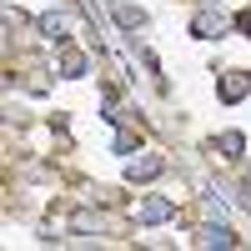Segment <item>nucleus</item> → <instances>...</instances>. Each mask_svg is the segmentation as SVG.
<instances>
[{
	"mask_svg": "<svg viewBox=\"0 0 251 251\" xmlns=\"http://www.w3.org/2000/svg\"><path fill=\"white\" fill-rule=\"evenodd\" d=\"M246 91H251V75H241V71H231L221 80V100H241Z\"/></svg>",
	"mask_w": 251,
	"mask_h": 251,
	"instance_id": "7ed1b4c3",
	"label": "nucleus"
},
{
	"mask_svg": "<svg viewBox=\"0 0 251 251\" xmlns=\"http://www.w3.org/2000/svg\"><path fill=\"white\" fill-rule=\"evenodd\" d=\"M161 171H166V161H161V156H141V161L126 166V176H131V181H151V176H161Z\"/></svg>",
	"mask_w": 251,
	"mask_h": 251,
	"instance_id": "f257e3e1",
	"label": "nucleus"
},
{
	"mask_svg": "<svg viewBox=\"0 0 251 251\" xmlns=\"http://www.w3.org/2000/svg\"><path fill=\"white\" fill-rule=\"evenodd\" d=\"M196 241H201V246H236V236L226 231V226H201Z\"/></svg>",
	"mask_w": 251,
	"mask_h": 251,
	"instance_id": "20e7f679",
	"label": "nucleus"
},
{
	"mask_svg": "<svg viewBox=\"0 0 251 251\" xmlns=\"http://www.w3.org/2000/svg\"><path fill=\"white\" fill-rule=\"evenodd\" d=\"M191 30H196V35H221V30H226V15H216V10H201V15L191 20Z\"/></svg>",
	"mask_w": 251,
	"mask_h": 251,
	"instance_id": "f03ea898",
	"label": "nucleus"
},
{
	"mask_svg": "<svg viewBox=\"0 0 251 251\" xmlns=\"http://www.w3.org/2000/svg\"><path fill=\"white\" fill-rule=\"evenodd\" d=\"M241 146H246V141H241L236 131H226V136H221V151H226V156H241Z\"/></svg>",
	"mask_w": 251,
	"mask_h": 251,
	"instance_id": "0eeeda50",
	"label": "nucleus"
},
{
	"mask_svg": "<svg viewBox=\"0 0 251 251\" xmlns=\"http://www.w3.org/2000/svg\"><path fill=\"white\" fill-rule=\"evenodd\" d=\"M40 30H46V35H55V40H66V30H71V20L50 10V15H40Z\"/></svg>",
	"mask_w": 251,
	"mask_h": 251,
	"instance_id": "39448f33",
	"label": "nucleus"
},
{
	"mask_svg": "<svg viewBox=\"0 0 251 251\" xmlns=\"http://www.w3.org/2000/svg\"><path fill=\"white\" fill-rule=\"evenodd\" d=\"M116 20H121V25H141L146 15H141V10H131V5H116Z\"/></svg>",
	"mask_w": 251,
	"mask_h": 251,
	"instance_id": "6e6552de",
	"label": "nucleus"
},
{
	"mask_svg": "<svg viewBox=\"0 0 251 251\" xmlns=\"http://www.w3.org/2000/svg\"><path fill=\"white\" fill-rule=\"evenodd\" d=\"M171 211H176L171 201H146V206H141L136 216H141V221H166V216H171Z\"/></svg>",
	"mask_w": 251,
	"mask_h": 251,
	"instance_id": "423d86ee",
	"label": "nucleus"
}]
</instances>
